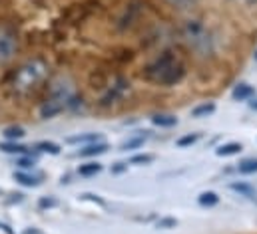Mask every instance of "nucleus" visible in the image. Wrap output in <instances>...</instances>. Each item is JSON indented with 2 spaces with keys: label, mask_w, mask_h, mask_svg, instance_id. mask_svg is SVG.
Here are the masks:
<instances>
[{
  "label": "nucleus",
  "mask_w": 257,
  "mask_h": 234,
  "mask_svg": "<svg viewBox=\"0 0 257 234\" xmlns=\"http://www.w3.org/2000/svg\"><path fill=\"white\" fill-rule=\"evenodd\" d=\"M184 38L188 40V44L192 46L193 50L199 52V54H207L211 50V36H209L207 28L199 20H186V24H184Z\"/></svg>",
  "instance_id": "2"
},
{
  "label": "nucleus",
  "mask_w": 257,
  "mask_h": 234,
  "mask_svg": "<svg viewBox=\"0 0 257 234\" xmlns=\"http://www.w3.org/2000/svg\"><path fill=\"white\" fill-rule=\"evenodd\" d=\"M199 137H201V133H188V135H184V137H180V139H178V145H180V147L193 145L195 141H199Z\"/></svg>",
  "instance_id": "21"
},
{
  "label": "nucleus",
  "mask_w": 257,
  "mask_h": 234,
  "mask_svg": "<svg viewBox=\"0 0 257 234\" xmlns=\"http://www.w3.org/2000/svg\"><path fill=\"white\" fill-rule=\"evenodd\" d=\"M255 60H257V52H255Z\"/></svg>",
  "instance_id": "30"
},
{
  "label": "nucleus",
  "mask_w": 257,
  "mask_h": 234,
  "mask_svg": "<svg viewBox=\"0 0 257 234\" xmlns=\"http://www.w3.org/2000/svg\"><path fill=\"white\" fill-rule=\"evenodd\" d=\"M0 151H4V153H8V155H18V157H22V155H30V149L24 147V145H20V143H16V141L2 143V145H0Z\"/></svg>",
  "instance_id": "9"
},
{
  "label": "nucleus",
  "mask_w": 257,
  "mask_h": 234,
  "mask_svg": "<svg viewBox=\"0 0 257 234\" xmlns=\"http://www.w3.org/2000/svg\"><path fill=\"white\" fill-rule=\"evenodd\" d=\"M249 106H251V108H253V110H257V100H255V98H253V102H251V104H249Z\"/></svg>",
  "instance_id": "28"
},
{
  "label": "nucleus",
  "mask_w": 257,
  "mask_h": 234,
  "mask_svg": "<svg viewBox=\"0 0 257 234\" xmlns=\"http://www.w3.org/2000/svg\"><path fill=\"white\" fill-rule=\"evenodd\" d=\"M16 165H18L22 171H32V169L36 167V159L30 157V155H22V157L16 159Z\"/></svg>",
  "instance_id": "20"
},
{
  "label": "nucleus",
  "mask_w": 257,
  "mask_h": 234,
  "mask_svg": "<svg viewBox=\"0 0 257 234\" xmlns=\"http://www.w3.org/2000/svg\"><path fill=\"white\" fill-rule=\"evenodd\" d=\"M2 135H4L8 141H20V139L26 135V131H24L22 127H16V125H12V127H6V129L2 131Z\"/></svg>",
  "instance_id": "16"
},
{
  "label": "nucleus",
  "mask_w": 257,
  "mask_h": 234,
  "mask_svg": "<svg viewBox=\"0 0 257 234\" xmlns=\"http://www.w3.org/2000/svg\"><path fill=\"white\" fill-rule=\"evenodd\" d=\"M100 171H102V163H98V161H90V163H84L78 167V173L82 176H94Z\"/></svg>",
  "instance_id": "14"
},
{
  "label": "nucleus",
  "mask_w": 257,
  "mask_h": 234,
  "mask_svg": "<svg viewBox=\"0 0 257 234\" xmlns=\"http://www.w3.org/2000/svg\"><path fill=\"white\" fill-rule=\"evenodd\" d=\"M154 161V155H136L130 159L132 165H150Z\"/></svg>",
  "instance_id": "22"
},
{
  "label": "nucleus",
  "mask_w": 257,
  "mask_h": 234,
  "mask_svg": "<svg viewBox=\"0 0 257 234\" xmlns=\"http://www.w3.org/2000/svg\"><path fill=\"white\" fill-rule=\"evenodd\" d=\"M44 68L38 66V64H28L24 68H20L18 72V80H20V88H30L32 84H36L40 78H42V72Z\"/></svg>",
  "instance_id": "4"
},
{
  "label": "nucleus",
  "mask_w": 257,
  "mask_h": 234,
  "mask_svg": "<svg viewBox=\"0 0 257 234\" xmlns=\"http://www.w3.org/2000/svg\"><path fill=\"white\" fill-rule=\"evenodd\" d=\"M24 234H44V232H40L38 228H28V230H26Z\"/></svg>",
  "instance_id": "27"
},
{
  "label": "nucleus",
  "mask_w": 257,
  "mask_h": 234,
  "mask_svg": "<svg viewBox=\"0 0 257 234\" xmlns=\"http://www.w3.org/2000/svg\"><path fill=\"white\" fill-rule=\"evenodd\" d=\"M172 4H178V6H188L192 0H170Z\"/></svg>",
  "instance_id": "25"
},
{
  "label": "nucleus",
  "mask_w": 257,
  "mask_h": 234,
  "mask_svg": "<svg viewBox=\"0 0 257 234\" xmlns=\"http://www.w3.org/2000/svg\"><path fill=\"white\" fill-rule=\"evenodd\" d=\"M34 149L40 151V153H50V155H58L60 153V147L56 143H52V141H40V143H36Z\"/></svg>",
  "instance_id": "17"
},
{
  "label": "nucleus",
  "mask_w": 257,
  "mask_h": 234,
  "mask_svg": "<svg viewBox=\"0 0 257 234\" xmlns=\"http://www.w3.org/2000/svg\"><path fill=\"white\" fill-rule=\"evenodd\" d=\"M0 230H2V232H6V234H14L12 230H10V226H8V224H4V222H0Z\"/></svg>",
  "instance_id": "26"
},
{
  "label": "nucleus",
  "mask_w": 257,
  "mask_h": 234,
  "mask_svg": "<svg viewBox=\"0 0 257 234\" xmlns=\"http://www.w3.org/2000/svg\"><path fill=\"white\" fill-rule=\"evenodd\" d=\"M152 123L158 127H174V125H178V117L170 116V114H156L152 117Z\"/></svg>",
  "instance_id": "13"
},
{
  "label": "nucleus",
  "mask_w": 257,
  "mask_h": 234,
  "mask_svg": "<svg viewBox=\"0 0 257 234\" xmlns=\"http://www.w3.org/2000/svg\"><path fill=\"white\" fill-rule=\"evenodd\" d=\"M106 151H108V143L98 141V143H88V145H84L76 155H78V157H98V155H104Z\"/></svg>",
  "instance_id": "6"
},
{
  "label": "nucleus",
  "mask_w": 257,
  "mask_h": 234,
  "mask_svg": "<svg viewBox=\"0 0 257 234\" xmlns=\"http://www.w3.org/2000/svg\"><path fill=\"white\" fill-rule=\"evenodd\" d=\"M146 135H134V137H130L126 139L122 145H120V151L122 153H126V151H134V149H140V147H144V143H146Z\"/></svg>",
  "instance_id": "12"
},
{
  "label": "nucleus",
  "mask_w": 257,
  "mask_h": 234,
  "mask_svg": "<svg viewBox=\"0 0 257 234\" xmlns=\"http://www.w3.org/2000/svg\"><path fill=\"white\" fill-rule=\"evenodd\" d=\"M241 151H243V145L231 141V143H223V145H219V147L215 149V155H217V157H233V155H239Z\"/></svg>",
  "instance_id": "8"
},
{
  "label": "nucleus",
  "mask_w": 257,
  "mask_h": 234,
  "mask_svg": "<svg viewBox=\"0 0 257 234\" xmlns=\"http://www.w3.org/2000/svg\"><path fill=\"white\" fill-rule=\"evenodd\" d=\"M197 202H199L201 206H215V204L219 202V196H217V192H213V190H205V192H201V194L197 196Z\"/></svg>",
  "instance_id": "15"
},
{
  "label": "nucleus",
  "mask_w": 257,
  "mask_h": 234,
  "mask_svg": "<svg viewBox=\"0 0 257 234\" xmlns=\"http://www.w3.org/2000/svg\"><path fill=\"white\" fill-rule=\"evenodd\" d=\"M56 198H40V208H46V206H56Z\"/></svg>",
  "instance_id": "24"
},
{
  "label": "nucleus",
  "mask_w": 257,
  "mask_h": 234,
  "mask_svg": "<svg viewBox=\"0 0 257 234\" xmlns=\"http://www.w3.org/2000/svg\"><path fill=\"white\" fill-rule=\"evenodd\" d=\"M18 50V42L14 38V34L10 30H4L0 28V64H6L14 58Z\"/></svg>",
  "instance_id": "3"
},
{
  "label": "nucleus",
  "mask_w": 257,
  "mask_h": 234,
  "mask_svg": "<svg viewBox=\"0 0 257 234\" xmlns=\"http://www.w3.org/2000/svg\"><path fill=\"white\" fill-rule=\"evenodd\" d=\"M156 226H158V228H176V226H178V220H176V218L166 216V218H160Z\"/></svg>",
  "instance_id": "23"
},
{
  "label": "nucleus",
  "mask_w": 257,
  "mask_h": 234,
  "mask_svg": "<svg viewBox=\"0 0 257 234\" xmlns=\"http://www.w3.org/2000/svg\"><path fill=\"white\" fill-rule=\"evenodd\" d=\"M215 112V104H201L197 108H193L192 116L193 117H207Z\"/></svg>",
  "instance_id": "19"
},
{
  "label": "nucleus",
  "mask_w": 257,
  "mask_h": 234,
  "mask_svg": "<svg viewBox=\"0 0 257 234\" xmlns=\"http://www.w3.org/2000/svg\"><path fill=\"white\" fill-rule=\"evenodd\" d=\"M144 76L146 80L154 82V84H160V86H174L178 82L184 80L186 76V68L184 64L174 56H162L156 62H152L146 70H144Z\"/></svg>",
  "instance_id": "1"
},
{
  "label": "nucleus",
  "mask_w": 257,
  "mask_h": 234,
  "mask_svg": "<svg viewBox=\"0 0 257 234\" xmlns=\"http://www.w3.org/2000/svg\"><path fill=\"white\" fill-rule=\"evenodd\" d=\"M231 190H235V192H239L241 196H245V198L255 200L257 202V190L251 184H247V182H233V184H231Z\"/></svg>",
  "instance_id": "11"
},
{
  "label": "nucleus",
  "mask_w": 257,
  "mask_h": 234,
  "mask_svg": "<svg viewBox=\"0 0 257 234\" xmlns=\"http://www.w3.org/2000/svg\"><path fill=\"white\" fill-rule=\"evenodd\" d=\"M98 141H102V135L100 133H82V135L68 137V143H72V145H78V143L88 145V143H98Z\"/></svg>",
  "instance_id": "10"
},
{
  "label": "nucleus",
  "mask_w": 257,
  "mask_h": 234,
  "mask_svg": "<svg viewBox=\"0 0 257 234\" xmlns=\"http://www.w3.org/2000/svg\"><path fill=\"white\" fill-rule=\"evenodd\" d=\"M231 98L235 100V102H247V100H253L255 98V88L253 86H249V84H237L235 88H233V92H231Z\"/></svg>",
  "instance_id": "5"
},
{
  "label": "nucleus",
  "mask_w": 257,
  "mask_h": 234,
  "mask_svg": "<svg viewBox=\"0 0 257 234\" xmlns=\"http://www.w3.org/2000/svg\"><path fill=\"white\" fill-rule=\"evenodd\" d=\"M237 171L241 175H251V173H257V159H245L237 165Z\"/></svg>",
  "instance_id": "18"
},
{
  "label": "nucleus",
  "mask_w": 257,
  "mask_h": 234,
  "mask_svg": "<svg viewBox=\"0 0 257 234\" xmlns=\"http://www.w3.org/2000/svg\"><path fill=\"white\" fill-rule=\"evenodd\" d=\"M0 196H2V188H0Z\"/></svg>",
  "instance_id": "29"
},
{
  "label": "nucleus",
  "mask_w": 257,
  "mask_h": 234,
  "mask_svg": "<svg viewBox=\"0 0 257 234\" xmlns=\"http://www.w3.org/2000/svg\"><path fill=\"white\" fill-rule=\"evenodd\" d=\"M14 180L24 186H38L42 182V175H36L32 171H18V173H14Z\"/></svg>",
  "instance_id": "7"
}]
</instances>
